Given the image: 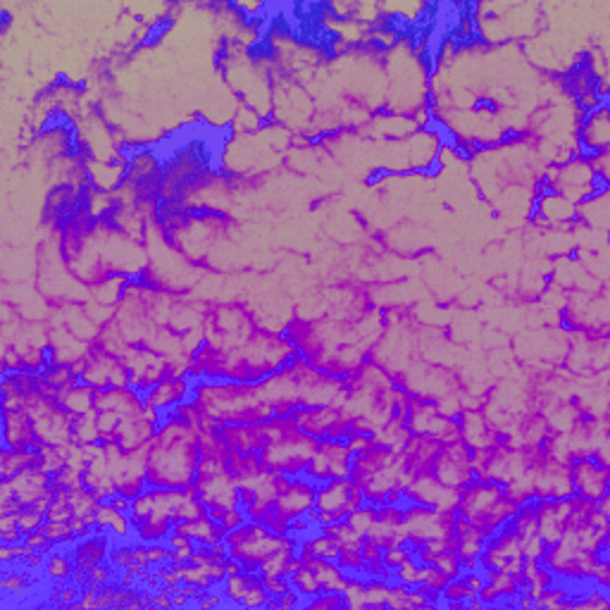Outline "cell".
I'll return each instance as SVG.
<instances>
[{
  "instance_id": "6da1fadb",
  "label": "cell",
  "mask_w": 610,
  "mask_h": 610,
  "mask_svg": "<svg viewBox=\"0 0 610 610\" xmlns=\"http://www.w3.org/2000/svg\"><path fill=\"white\" fill-rule=\"evenodd\" d=\"M198 425L177 413H170L157 423L151 444L146 446V479L157 489H186L196 482L200 465Z\"/></svg>"
},
{
  "instance_id": "7a4b0ae2",
  "label": "cell",
  "mask_w": 610,
  "mask_h": 610,
  "mask_svg": "<svg viewBox=\"0 0 610 610\" xmlns=\"http://www.w3.org/2000/svg\"><path fill=\"white\" fill-rule=\"evenodd\" d=\"M518 511V503L505 497L501 484L493 482H470L460 489V497L456 503V515L475 527H482L489 534L503 527Z\"/></svg>"
},
{
  "instance_id": "3957f363",
  "label": "cell",
  "mask_w": 610,
  "mask_h": 610,
  "mask_svg": "<svg viewBox=\"0 0 610 610\" xmlns=\"http://www.w3.org/2000/svg\"><path fill=\"white\" fill-rule=\"evenodd\" d=\"M227 548H229V558L239 560L246 570H260L274 551H280L284 546H296L298 540L294 536H282L274 534L270 527L260 525V522L246 520L243 525L237 530L227 532Z\"/></svg>"
},
{
  "instance_id": "277c9868",
  "label": "cell",
  "mask_w": 610,
  "mask_h": 610,
  "mask_svg": "<svg viewBox=\"0 0 610 610\" xmlns=\"http://www.w3.org/2000/svg\"><path fill=\"white\" fill-rule=\"evenodd\" d=\"M366 503V493H362L356 479L348 477H331L327 482H319L315 491V511L311 518L317 527L331 525V522L346 520L353 511Z\"/></svg>"
},
{
  "instance_id": "5b68a950",
  "label": "cell",
  "mask_w": 610,
  "mask_h": 610,
  "mask_svg": "<svg viewBox=\"0 0 610 610\" xmlns=\"http://www.w3.org/2000/svg\"><path fill=\"white\" fill-rule=\"evenodd\" d=\"M432 475L448 489H465L470 482H475L472 470V448L462 439L442 444L439 454L434 456Z\"/></svg>"
},
{
  "instance_id": "8992f818",
  "label": "cell",
  "mask_w": 610,
  "mask_h": 610,
  "mask_svg": "<svg viewBox=\"0 0 610 610\" xmlns=\"http://www.w3.org/2000/svg\"><path fill=\"white\" fill-rule=\"evenodd\" d=\"M315 491H317V484L305 475L301 477L277 475V499H274V511H277L286 522L311 515L315 511Z\"/></svg>"
},
{
  "instance_id": "52a82bcc",
  "label": "cell",
  "mask_w": 610,
  "mask_h": 610,
  "mask_svg": "<svg viewBox=\"0 0 610 610\" xmlns=\"http://www.w3.org/2000/svg\"><path fill=\"white\" fill-rule=\"evenodd\" d=\"M568 470H570V482H573L575 497L597 503L601 497H606L608 493V487H610L608 460H601L597 456L575 458Z\"/></svg>"
},
{
  "instance_id": "ba28073f",
  "label": "cell",
  "mask_w": 610,
  "mask_h": 610,
  "mask_svg": "<svg viewBox=\"0 0 610 610\" xmlns=\"http://www.w3.org/2000/svg\"><path fill=\"white\" fill-rule=\"evenodd\" d=\"M575 143H577L579 155H585V157L608 153V146H610L608 104L579 115L577 127H575Z\"/></svg>"
},
{
  "instance_id": "9c48e42d",
  "label": "cell",
  "mask_w": 610,
  "mask_h": 610,
  "mask_svg": "<svg viewBox=\"0 0 610 610\" xmlns=\"http://www.w3.org/2000/svg\"><path fill=\"white\" fill-rule=\"evenodd\" d=\"M194 396V382L188 377H165L157 384H153L146 394H143V401H146V409L153 411L160 420L165 415L177 411V405L192 401Z\"/></svg>"
},
{
  "instance_id": "30bf717a",
  "label": "cell",
  "mask_w": 610,
  "mask_h": 610,
  "mask_svg": "<svg viewBox=\"0 0 610 610\" xmlns=\"http://www.w3.org/2000/svg\"><path fill=\"white\" fill-rule=\"evenodd\" d=\"M94 532L108 534L112 542H129L134 540V522L127 511H120L108 501H100L96 508Z\"/></svg>"
},
{
  "instance_id": "8fae6325",
  "label": "cell",
  "mask_w": 610,
  "mask_h": 610,
  "mask_svg": "<svg viewBox=\"0 0 610 610\" xmlns=\"http://www.w3.org/2000/svg\"><path fill=\"white\" fill-rule=\"evenodd\" d=\"M96 396H98V389L86 384L77 377V380H72L65 389H61V394H57V403H61L63 411L69 413L72 417H79V415H89L96 411Z\"/></svg>"
},
{
  "instance_id": "7c38bea8",
  "label": "cell",
  "mask_w": 610,
  "mask_h": 610,
  "mask_svg": "<svg viewBox=\"0 0 610 610\" xmlns=\"http://www.w3.org/2000/svg\"><path fill=\"white\" fill-rule=\"evenodd\" d=\"M577 222H582L587 229H597V231L608 229V188L579 203Z\"/></svg>"
},
{
  "instance_id": "4fadbf2b",
  "label": "cell",
  "mask_w": 610,
  "mask_h": 610,
  "mask_svg": "<svg viewBox=\"0 0 610 610\" xmlns=\"http://www.w3.org/2000/svg\"><path fill=\"white\" fill-rule=\"evenodd\" d=\"M65 546L51 551L43 563V573L51 579V582H69L75 577V560H72L69 551H63Z\"/></svg>"
},
{
  "instance_id": "5bb4252c",
  "label": "cell",
  "mask_w": 610,
  "mask_h": 610,
  "mask_svg": "<svg viewBox=\"0 0 610 610\" xmlns=\"http://www.w3.org/2000/svg\"><path fill=\"white\" fill-rule=\"evenodd\" d=\"M292 579V587L301 593L303 599H311V597H317V593H323V589H319V582H317V577L315 573L308 568V565H303L301 563V568L288 577Z\"/></svg>"
},
{
  "instance_id": "9a60e30c",
  "label": "cell",
  "mask_w": 610,
  "mask_h": 610,
  "mask_svg": "<svg viewBox=\"0 0 610 610\" xmlns=\"http://www.w3.org/2000/svg\"><path fill=\"white\" fill-rule=\"evenodd\" d=\"M153 608H172V593H167L163 587L153 591Z\"/></svg>"
}]
</instances>
